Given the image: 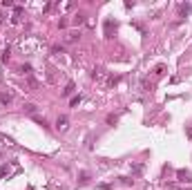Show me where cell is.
<instances>
[{
  "label": "cell",
  "mask_w": 192,
  "mask_h": 190,
  "mask_svg": "<svg viewBox=\"0 0 192 190\" xmlns=\"http://www.w3.org/2000/svg\"><path fill=\"white\" fill-rule=\"evenodd\" d=\"M67 128H69V119L67 116H58L56 119V130L58 132H67Z\"/></svg>",
  "instance_id": "obj_1"
},
{
  "label": "cell",
  "mask_w": 192,
  "mask_h": 190,
  "mask_svg": "<svg viewBox=\"0 0 192 190\" xmlns=\"http://www.w3.org/2000/svg\"><path fill=\"white\" fill-rule=\"evenodd\" d=\"M14 101V94L11 92H0V105H9Z\"/></svg>",
  "instance_id": "obj_2"
},
{
  "label": "cell",
  "mask_w": 192,
  "mask_h": 190,
  "mask_svg": "<svg viewBox=\"0 0 192 190\" xmlns=\"http://www.w3.org/2000/svg\"><path fill=\"white\" fill-rule=\"evenodd\" d=\"M177 177H179L181 181H192V177H190V172H188V170H179V172H177Z\"/></svg>",
  "instance_id": "obj_3"
},
{
  "label": "cell",
  "mask_w": 192,
  "mask_h": 190,
  "mask_svg": "<svg viewBox=\"0 0 192 190\" xmlns=\"http://www.w3.org/2000/svg\"><path fill=\"white\" fill-rule=\"evenodd\" d=\"M25 112H27V114H36V112H38V105H34V103H27V105H25Z\"/></svg>",
  "instance_id": "obj_4"
},
{
  "label": "cell",
  "mask_w": 192,
  "mask_h": 190,
  "mask_svg": "<svg viewBox=\"0 0 192 190\" xmlns=\"http://www.w3.org/2000/svg\"><path fill=\"white\" fill-rule=\"evenodd\" d=\"M78 38H81V34H78V31H72V34H67V40H69V43H76Z\"/></svg>",
  "instance_id": "obj_5"
},
{
  "label": "cell",
  "mask_w": 192,
  "mask_h": 190,
  "mask_svg": "<svg viewBox=\"0 0 192 190\" xmlns=\"http://www.w3.org/2000/svg\"><path fill=\"white\" fill-rule=\"evenodd\" d=\"M72 92H74V83H67V87L63 90V96H69Z\"/></svg>",
  "instance_id": "obj_6"
},
{
  "label": "cell",
  "mask_w": 192,
  "mask_h": 190,
  "mask_svg": "<svg viewBox=\"0 0 192 190\" xmlns=\"http://www.w3.org/2000/svg\"><path fill=\"white\" fill-rule=\"evenodd\" d=\"M188 11H190V5H181V7H179V14L181 16H188Z\"/></svg>",
  "instance_id": "obj_7"
},
{
  "label": "cell",
  "mask_w": 192,
  "mask_h": 190,
  "mask_svg": "<svg viewBox=\"0 0 192 190\" xmlns=\"http://www.w3.org/2000/svg\"><path fill=\"white\" fill-rule=\"evenodd\" d=\"M103 76H105V72H103V70H96V72H94V78H98V80H101Z\"/></svg>",
  "instance_id": "obj_8"
},
{
  "label": "cell",
  "mask_w": 192,
  "mask_h": 190,
  "mask_svg": "<svg viewBox=\"0 0 192 190\" xmlns=\"http://www.w3.org/2000/svg\"><path fill=\"white\" fill-rule=\"evenodd\" d=\"M78 103H81V94H78V96H74V99H72V107H76Z\"/></svg>",
  "instance_id": "obj_9"
},
{
  "label": "cell",
  "mask_w": 192,
  "mask_h": 190,
  "mask_svg": "<svg viewBox=\"0 0 192 190\" xmlns=\"http://www.w3.org/2000/svg\"><path fill=\"white\" fill-rule=\"evenodd\" d=\"M107 123H110V125L116 123V116H114V114H110V116H107Z\"/></svg>",
  "instance_id": "obj_10"
},
{
  "label": "cell",
  "mask_w": 192,
  "mask_h": 190,
  "mask_svg": "<svg viewBox=\"0 0 192 190\" xmlns=\"http://www.w3.org/2000/svg\"><path fill=\"white\" fill-rule=\"evenodd\" d=\"M83 18H85V16H83V14H78L76 18H74V22H76V25H78V22H83Z\"/></svg>",
  "instance_id": "obj_11"
},
{
  "label": "cell",
  "mask_w": 192,
  "mask_h": 190,
  "mask_svg": "<svg viewBox=\"0 0 192 190\" xmlns=\"http://www.w3.org/2000/svg\"><path fill=\"white\" fill-rule=\"evenodd\" d=\"M188 136L192 139V125H188Z\"/></svg>",
  "instance_id": "obj_12"
},
{
  "label": "cell",
  "mask_w": 192,
  "mask_h": 190,
  "mask_svg": "<svg viewBox=\"0 0 192 190\" xmlns=\"http://www.w3.org/2000/svg\"><path fill=\"white\" fill-rule=\"evenodd\" d=\"M0 25H2V16H0Z\"/></svg>",
  "instance_id": "obj_13"
}]
</instances>
